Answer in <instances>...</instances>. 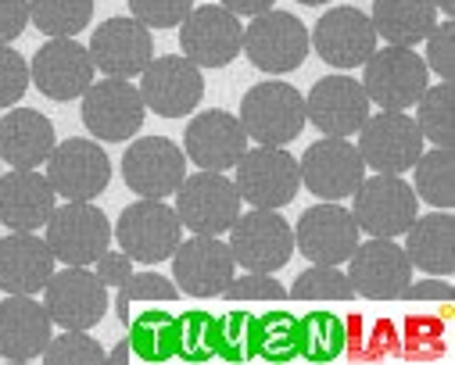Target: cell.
<instances>
[{
  "label": "cell",
  "instance_id": "obj_43",
  "mask_svg": "<svg viewBox=\"0 0 455 365\" xmlns=\"http://www.w3.org/2000/svg\"><path fill=\"white\" fill-rule=\"evenodd\" d=\"M29 90V61L0 44V107H15Z\"/></svg>",
  "mask_w": 455,
  "mask_h": 365
},
{
  "label": "cell",
  "instance_id": "obj_42",
  "mask_svg": "<svg viewBox=\"0 0 455 365\" xmlns=\"http://www.w3.org/2000/svg\"><path fill=\"white\" fill-rule=\"evenodd\" d=\"M47 365H97L108 361V351L90 337V329H61V337H51L44 354Z\"/></svg>",
  "mask_w": 455,
  "mask_h": 365
},
{
  "label": "cell",
  "instance_id": "obj_21",
  "mask_svg": "<svg viewBox=\"0 0 455 365\" xmlns=\"http://www.w3.org/2000/svg\"><path fill=\"white\" fill-rule=\"evenodd\" d=\"M123 179L133 194L165 201L187 179V155L169 137H140L123 155Z\"/></svg>",
  "mask_w": 455,
  "mask_h": 365
},
{
  "label": "cell",
  "instance_id": "obj_34",
  "mask_svg": "<svg viewBox=\"0 0 455 365\" xmlns=\"http://www.w3.org/2000/svg\"><path fill=\"white\" fill-rule=\"evenodd\" d=\"M416 172V197H423L430 208H444L451 211L455 204V158H451V147H430L416 158L412 165Z\"/></svg>",
  "mask_w": 455,
  "mask_h": 365
},
{
  "label": "cell",
  "instance_id": "obj_23",
  "mask_svg": "<svg viewBox=\"0 0 455 365\" xmlns=\"http://www.w3.org/2000/svg\"><path fill=\"white\" fill-rule=\"evenodd\" d=\"M90 61L97 72L116 79H137L155 58V36L144 22L130 19H108L90 36Z\"/></svg>",
  "mask_w": 455,
  "mask_h": 365
},
{
  "label": "cell",
  "instance_id": "obj_25",
  "mask_svg": "<svg viewBox=\"0 0 455 365\" xmlns=\"http://www.w3.org/2000/svg\"><path fill=\"white\" fill-rule=\"evenodd\" d=\"M93 61L83 44L72 36H51L29 65L33 86L51 100H79L93 83Z\"/></svg>",
  "mask_w": 455,
  "mask_h": 365
},
{
  "label": "cell",
  "instance_id": "obj_6",
  "mask_svg": "<svg viewBox=\"0 0 455 365\" xmlns=\"http://www.w3.org/2000/svg\"><path fill=\"white\" fill-rule=\"evenodd\" d=\"M79 100H83V111H79L83 126L100 144L133 140L140 133V126H144V115H148L140 86H133L130 79H116V75H108L100 83H90V90Z\"/></svg>",
  "mask_w": 455,
  "mask_h": 365
},
{
  "label": "cell",
  "instance_id": "obj_47",
  "mask_svg": "<svg viewBox=\"0 0 455 365\" xmlns=\"http://www.w3.org/2000/svg\"><path fill=\"white\" fill-rule=\"evenodd\" d=\"M93 266H97V269H93L97 280H100L104 287H116V290H119V287L130 280V273H133V258H130L123 248H119V251H100V258H97Z\"/></svg>",
  "mask_w": 455,
  "mask_h": 365
},
{
  "label": "cell",
  "instance_id": "obj_8",
  "mask_svg": "<svg viewBox=\"0 0 455 365\" xmlns=\"http://www.w3.org/2000/svg\"><path fill=\"white\" fill-rule=\"evenodd\" d=\"M237 169V194L241 201H248L251 208H283L298 197L301 190V169L298 158L287 147H248L241 155Z\"/></svg>",
  "mask_w": 455,
  "mask_h": 365
},
{
  "label": "cell",
  "instance_id": "obj_38",
  "mask_svg": "<svg viewBox=\"0 0 455 365\" xmlns=\"http://www.w3.org/2000/svg\"><path fill=\"white\" fill-rule=\"evenodd\" d=\"M93 19V0H29V22L47 36H79Z\"/></svg>",
  "mask_w": 455,
  "mask_h": 365
},
{
  "label": "cell",
  "instance_id": "obj_24",
  "mask_svg": "<svg viewBox=\"0 0 455 365\" xmlns=\"http://www.w3.org/2000/svg\"><path fill=\"white\" fill-rule=\"evenodd\" d=\"M308 44L330 68H359L377 51V29L366 12L340 4L315 22V29L308 33Z\"/></svg>",
  "mask_w": 455,
  "mask_h": 365
},
{
  "label": "cell",
  "instance_id": "obj_28",
  "mask_svg": "<svg viewBox=\"0 0 455 365\" xmlns=\"http://www.w3.org/2000/svg\"><path fill=\"white\" fill-rule=\"evenodd\" d=\"M54 273V251L36 233H15L0 240V290L4 294H40Z\"/></svg>",
  "mask_w": 455,
  "mask_h": 365
},
{
  "label": "cell",
  "instance_id": "obj_10",
  "mask_svg": "<svg viewBox=\"0 0 455 365\" xmlns=\"http://www.w3.org/2000/svg\"><path fill=\"white\" fill-rule=\"evenodd\" d=\"M352 201V218L359 222V233L370 236H402L419 211V197L405 183V176L387 172H373L370 179H363Z\"/></svg>",
  "mask_w": 455,
  "mask_h": 365
},
{
  "label": "cell",
  "instance_id": "obj_33",
  "mask_svg": "<svg viewBox=\"0 0 455 365\" xmlns=\"http://www.w3.org/2000/svg\"><path fill=\"white\" fill-rule=\"evenodd\" d=\"M298 329H301V347H298V358L305 361H333L345 354L348 347V326L337 312L330 308H312L298 319Z\"/></svg>",
  "mask_w": 455,
  "mask_h": 365
},
{
  "label": "cell",
  "instance_id": "obj_5",
  "mask_svg": "<svg viewBox=\"0 0 455 365\" xmlns=\"http://www.w3.org/2000/svg\"><path fill=\"white\" fill-rule=\"evenodd\" d=\"M44 240L61 266H93L111 243V222L93 201H65L51 211Z\"/></svg>",
  "mask_w": 455,
  "mask_h": 365
},
{
  "label": "cell",
  "instance_id": "obj_48",
  "mask_svg": "<svg viewBox=\"0 0 455 365\" xmlns=\"http://www.w3.org/2000/svg\"><path fill=\"white\" fill-rule=\"evenodd\" d=\"M29 26V0H0V44H12Z\"/></svg>",
  "mask_w": 455,
  "mask_h": 365
},
{
  "label": "cell",
  "instance_id": "obj_16",
  "mask_svg": "<svg viewBox=\"0 0 455 365\" xmlns=\"http://www.w3.org/2000/svg\"><path fill=\"white\" fill-rule=\"evenodd\" d=\"M140 97L158 118H187L204 100V68L183 54L151 58L140 72Z\"/></svg>",
  "mask_w": 455,
  "mask_h": 365
},
{
  "label": "cell",
  "instance_id": "obj_51",
  "mask_svg": "<svg viewBox=\"0 0 455 365\" xmlns=\"http://www.w3.org/2000/svg\"><path fill=\"white\" fill-rule=\"evenodd\" d=\"M130 358H133V351H130V340H126V337H123L116 347L108 351V361H111V365H126Z\"/></svg>",
  "mask_w": 455,
  "mask_h": 365
},
{
  "label": "cell",
  "instance_id": "obj_50",
  "mask_svg": "<svg viewBox=\"0 0 455 365\" xmlns=\"http://www.w3.org/2000/svg\"><path fill=\"white\" fill-rule=\"evenodd\" d=\"M219 4L226 12H234L237 19H255V15L269 12V8H276V0H219Z\"/></svg>",
  "mask_w": 455,
  "mask_h": 365
},
{
  "label": "cell",
  "instance_id": "obj_27",
  "mask_svg": "<svg viewBox=\"0 0 455 365\" xmlns=\"http://www.w3.org/2000/svg\"><path fill=\"white\" fill-rule=\"evenodd\" d=\"M58 208V194L47 176L36 169H12L0 172V222L15 233H36L47 226L51 211Z\"/></svg>",
  "mask_w": 455,
  "mask_h": 365
},
{
  "label": "cell",
  "instance_id": "obj_13",
  "mask_svg": "<svg viewBox=\"0 0 455 365\" xmlns=\"http://www.w3.org/2000/svg\"><path fill=\"white\" fill-rule=\"evenodd\" d=\"M359 248V222L337 201H319L301 211L294 226V251L312 266H345Z\"/></svg>",
  "mask_w": 455,
  "mask_h": 365
},
{
  "label": "cell",
  "instance_id": "obj_3",
  "mask_svg": "<svg viewBox=\"0 0 455 365\" xmlns=\"http://www.w3.org/2000/svg\"><path fill=\"white\" fill-rule=\"evenodd\" d=\"M308 29L298 15L291 12H262L244 26V40H241V54H248V61L266 72V75H287L294 68L305 65L308 58Z\"/></svg>",
  "mask_w": 455,
  "mask_h": 365
},
{
  "label": "cell",
  "instance_id": "obj_11",
  "mask_svg": "<svg viewBox=\"0 0 455 365\" xmlns=\"http://www.w3.org/2000/svg\"><path fill=\"white\" fill-rule=\"evenodd\" d=\"M44 294V308L54 326L61 329H93L108 315V287L90 273V266H65L61 273L54 269Z\"/></svg>",
  "mask_w": 455,
  "mask_h": 365
},
{
  "label": "cell",
  "instance_id": "obj_20",
  "mask_svg": "<svg viewBox=\"0 0 455 365\" xmlns=\"http://www.w3.org/2000/svg\"><path fill=\"white\" fill-rule=\"evenodd\" d=\"M370 97L359 79L352 75H323L305 97V122L323 133V137H355L363 122L370 118Z\"/></svg>",
  "mask_w": 455,
  "mask_h": 365
},
{
  "label": "cell",
  "instance_id": "obj_7",
  "mask_svg": "<svg viewBox=\"0 0 455 365\" xmlns=\"http://www.w3.org/2000/svg\"><path fill=\"white\" fill-rule=\"evenodd\" d=\"M230 251L248 273H276L294 255V229L276 208H251L230 226Z\"/></svg>",
  "mask_w": 455,
  "mask_h": 365
},
{
  "label": "cell",
  "instance_id": "obj_53",
  "mask_svg": "<svg viewBox=\"0 0 455 365\" xmlns=\"http://www.w3.org/2000/svg\"><path fill=\"white\" fill-rule=\"evenodd\" d=\"M298 4H305V8H319V4H330V0H298Z\"/></svg>",
  "mask_w": 455,
  "mask_h": 365
},
{
  "label": "cell",
  "instance_id": "obj_31",
  "mask_svg": "<svg viewBox=\"0 0 455 365\" xmlns=\"http://www.w3.org/2000/svg\"><path fill=\"white\" fill-rule=\"evenodd\" d=\"M370 22L380 40L395 47H416L434 33L437 8L434 0H373Z\"/></svg>",
  "mask_w": 455,
  "mask_h": 365
},
{
  "label": "cell",
  "instance_id": "obj_30",
  "mask_svg": "<svg viewBox=\"0 0 455 365\" xmlns=\"http://www.w3.org/2000/svg\"><path fill=\"white\" fill-rule=\"evenodd\" d=\"M405 255L412 269L427 276H451L455 273V215L434 208L430 215H416L405 229Z\"/></svg>",
  "mask_w": 455,
  "mask_h": 365
},
{
  "label": "cell",
  "instance_id": "obj_37",
  "mask_svg": "<svg viewBox=\"0 0 455 365\" xmlns=\"http://www.w3.org/2000/svg\"><path fill=\"white\" fill-rule=\"evenodd\" d=\"M301 347V329H298V315L287 308H269L259 315V340H255V358L262 361H294Z\"/></svg>",
  "mask_w": 455,
  "mask_h": 365
},
{
  "label": "cell",
  "instance_id": "obj_35",
  "mask_svg": "<svg viewBox=\"0 0 455 365\" xmlns=\"http://www.w3.org/2000/svg\"><path fill=\"white\" fill-rule=\"evenodd\" d=\"M416 107V130L423 140H430L434 147H451L455 144V100H451V83L441 79L437 86H427L419 93Z\"/></svg>",
  "mask_w": 455,
  "mask_h": 365
},
{
  "label": "cell",
  "instance_id": "obj_4",
  "mask_svg": "<svg viewBox=\"0 0 455 365\" xmlns=\"http://www.w3.org/2000/svg\"><path fill=\"white\" fill-rule=\"evenodd\" d=\"M111 236H119V248L140 262V266H162L172 258V251L183 240V222L176 208L155 197H140L119 215V226L111 229Z\"/></svg>",
  "mask_w": 455,
  "mask_h": 365
},
{
  "label": "cell",
  "instance_id": "obj_12",
  "mask_svg": "<svg viewBox=\"0 0 455 365\" xmlns=\"http://www.w3.org/2000/svg\"><path fill=\"white\" fill-rule=\"evenodd\" d=\"M423 137L416 130V122L409 111H377L363 122L359 130V155L363 165L373 172H387V176H405L416 158L423 155Z\"/></svg>",
  "mask_w": 455,
  "mask_h": 365
},
{
  "label": "cell",
  "instance_id": "obj_44",
  "mask_svg": "<svg viewBox=\"0 0 455 365\" xmlns=\"http://www.w3.org/2000/svg\"><path fill=\"white\" fill-rule=\"evenodd\" d=\"M194 8V0H130V15L148 29H176Z\"/></svg>",
  "mask_w": 455,
  "mask_h": 365
},
{
  "label": "cell",
  "instance_id": "obj_49",
  "mask_svg": "<svg viewBox=\"0 0 455 365\" xmlns=\"http://www.w3.org/2000/svg\"><path fill=\"white\" fill-rule=\"evenodd\" d=\"M405 301H441V305H451L455 290L448 283V276H430V280H409V287L402 290Z\"/></svg>",
  "mask_w": 455,
  "mask_h": 365
},
{
  "label": "cell",
  "instance_id": "obj_1",
  "mask_svg": "<svg viewBox=\"0 0 455 365\" xmlns=\"http://www.w3.org/2000/svg\"><path fill=\"white\" fill-rule=\"evenodd\" d=\"M237 118L248 140L262 147H287L305 130V97L283 79H266L241 97Z\"/></svg>",
  "mask_w": 455,
  "mask_h": 365
},
{
  "label": "cell",
  "instance_id": "obj_9",
  "mask_svg": "<svg viewBox=\"0 0 455 365\" xmlns=\"http://www.w3.org/2000/svg\"><path fill=\"white\" fill-rule=\"evenodd\" d=\"M241 204L244 201L234 179H226L222 172H208V169H197L176 190V215L190 233H208V236L230 233V226L241 215Z\"/></svg>",
  "mask_w": 455,
  "mask_h": 365
},
{
  "label": "cell",
  "instance_id": "obj_54",
  "mask_svg": "<svg viewBox=\"0 0 455 365\" xmlns=\"http://www.w3.org/2000/svg\"><path fill=\"white\" fill-rule=\"evenodd\" d=\"M0 165H4V162H0Z\"/></svg>",
  "mask_w": 455,
  "mask_h": 365
},
{
  "label": "cell",
  "instance_id": "obj_14",
  "mask_svg": "<svg viewBox=\"0 0 455 365\" xmlns=\"http://www.w3.org/2000/svg\"><path fill=\"white\" fill-rule=\"evenodd\" d=\"M301 186L315 194V201H345L366 179V165L359 147L348 137H323L301 158Z\"/></svg>",
  "mask_w": 455,
  "mask_h": 365
},
{
  "label": "cell",
  "instance_id": "obj_46",
  "mask_svg": "<svg viewBox=\"0 0 455 365\" xmlns=\"http://www.w3.org/2000/svg\"><path fill=\"white\" fill-rule=\"evenodd\" d=\"M427 44V68L437 75V79H448L451 83V75H455V22L451 19H444V22H437L434 26V33L423 40Z\"/></svg>",
  "mask_w": 455,
  "mask_h": 365
},
{
  "label": "cell",
  "instance_id": "obj_19",
  "mask_svg": "<svg viewBox=\"0 0 455 365\" xmlns=\"http://www.w3.org/2000/svg\"><path fill=\"white\" fill-rule=\"evenodd\" d=\"M172 280L180 294L187 298H222V290L234 280V251L230 243H222L219 236L194 233L190 240H180V248L172 251Z\"/></svg>",
  "mask_w": 455,
  "mask_h": 365
},
{
  "label": "cell",
  "instance_id": "obj_41",
  "mask_svg": "<svg viewBox=\"0 0 455 365\" xmlns=\"http://www.w3.org/2000/svg\"><path fill=\"white\" fill-rule=\"evenodd\" d=\"M176 298H180V287L172 280H165L158 273H130V280L119 287V298H116V305H111V308H116L119 322L126 326L137 301H162V305H169Z\"/></svg>",
  "mask_w": 455,
  "mask_h": 365
},
{
  "label": "cell",
  "instance_id": "obj_22",
  "mask_svg": "<svg viewBox=\"0 0 455 365\" xmlns=\"http://www.w3.org/2000/svg\"><path fill=\"white\" fill-rule=\"evenodd\" d=\"M244 151H248V133L234 111L212 107L187 122L183 155L190 165L208 169V172H226L241 162Z\"/></svg>",
  "mask_w": 455,
  "mask_h": 365
},
{
  "label": "cell",
  "instance_id": "obj_18",
  "mask_svg": "<svg viewBox=\"0 0 455 365\" xmlns=\"http://www.w3.org/2000/svg\"><path fill=\"white\" fill-rule=\"evenodd\" d=\"M241 40L244 22L222 4L190 8V15L180 22V51L197 68H226L241 54Z\"/></svg>",
  "mask_w": 455,
  "mask_h": 365
},
{
  "label": "cell",
  "instance_id": "obj_2",
  "mask_svg": "<svg viewBox=\"0 0 455 365\" xmlns=\"http://www.w3.org/2000/svg\"><path fill=\"white\" fill-rule=\"evenodd\" d=\"M363 90L380 111H409L430 86V68L412 47L387 44L363 61Z\"/></svg>",
  "mask_w": 455,
  "mask_h": 365
},
{
  "label": "cell",
  "instance_id": "obj_39",
  "mask_svg": "<svg viewBox=\"0 0 455 365\" xmlns=\"http://www.w3.org/2000/svg\"><path fill=\"white\" fill-rule=\"evenodd\" d=\"M259 340V312L234 308L219 315V358L222 361H251Z\"/></svg>",
  "mask_w": 455,
  "mask_h": 365
},
{
  "label": "cell",
  "instance_id": "obj_29",
  "mask_svg": "<svg viewBox=\"0 0 455 365\" xmlns=\"http://www.w3.org/2000/svg\"><path fill=\"white\" fill-rule=\"evenodd\" d=\"M54 122L33 107H12L0 118V162L12 169H40L54 151Z\"/></svg>",
  "mask_w": 455,
  "mask_h": 365
},
{
  "label": "cell",
  "instance_id": "obj_36",
  "mask_svg": "<svg viewBox=\"0 0 455 365\" xmlns=\"http://www.w3.org/2000/svg\"><path fill=\"white\" fill-rule=\"evenodd\" d=\"M176 358L190 365H204L219 358V315L204 308H190L176 315Z\"/></svg>",
  "mask_w": 455,
  "mask_h": 365
},
{
  "label": "cell",
  "instance_id": "obj_26",
  "mask_svg": "<svg viewBox=\"0 0 455 365\" xmlns=\"http://www.w3.org/2000/svg\"><path fill=\"white\" fill-rule=\"evenodd\" d=\"M54 337V322L33 294H4L0 301V358L33 361Z\"/></svg>",
  "mask_w": 455,
  "mask_h": 365
},
{
  "label": "cell",
  "instance_id": "obj_32",
  "mask_svg": "<svg viewBox=\"0 0 455 365\" xmlns=\"http://www.w3.org/2000/svg\"><path fill=\"white\" fill-rule=\"evenodd\" d=\"M126 340L137 361L162 365L176 358V312L169 308H144L130 315L126 322Z\"/></svg>",
  "mask_w": 455,
  "mask_h": 365
},
{
  "label": "cell",
  "instance_id": "obj_17",
  "mask_svg": "<svg viewBox=\"0 0 455 365\" xmlns=\"http://www.w3.org/2000/svg\"><path fill=\"white\" fill-rule=\"evenodd\" d=\"M47 179L65 201H93L111 183V162L97 140L68 137L47 155Z\"/></svg>",
  "mask_w": 455,
  "mask_h": 365
},
{
  "label": "cell",
  "instance_id": "obj_15",
  "mask_svg": "<svg viewBox=\"0 0 455 365\" xmlns=\"http://www.w3.org/2000/svg\"><path fill=\"white\" fill-rule=\"evenodd\" d=\"M348 280L355 298L366 301H398L412 280V262L395 236H370L348 258Z\"/></svg>",
  "mask_w": 455,
  "mask_h": 365
},
{
  "label": "cell",
  "instance_id": "obj_40",
  "mask_svg": "<svg viewBox=\"0 0 455 365\" xmlns=\"http://www.w3.org/2000/svg\"><path fill=\"white\" fill-rule=\"evenodd\" d=\"M287 298H294V301H352L355 287H352L348 273H340L337 266H308L294 280Z\"/></svg>",
  "mask_w": 455,
  "mask_h": 365
},
{
  "label": "cell",
  "instance_id": "obj_52",
  "mask_svg": "<svg viewBox=\"0 0 455 365\" xmlns=\"http://www.w3.org/2000/svg\"><path fill=\"white\" fill-rule=\"evenodd\" d=\"M434 8H437L444 19H451V15H455V0H434Z\"/></svg>",
  "mask_w": 455,
  "mask_h": 365
},
{
  "label": "cell",
  "instance_id": "obj_45",
  "mask_svg": "<svg viewBox=\"0 0 455 365\" xmlns=\"http://www.w3.org/2000/svg\"><path fill=\"white\" fill-rule=\"evenodd\" d=\"M222 298L226 301H287V287L273 280V273H244L230 280Z\"/></svg>",
  "mask_w": 455,
  "mask_h": 365
}]
</instances>
